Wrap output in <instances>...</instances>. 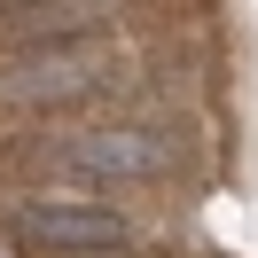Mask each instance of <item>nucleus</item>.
I'll use <instances>...</instances> for the list:
<instances>
[{"label": "nucleus", "mask_w": 258, "mask_h": 258, "mask_svg": "<svg viewBox=\"0 0 258 258\" xmlns=\"http://www.w3.org/2000/svg\"><path fill=\"white\" fill-rule=\"evenodd\" d=\"M133 227L110 204H16V242L32 250H117Z\"/></svg>", "instance_id": "1"}, {"label": "nucleus", "mask_w": 258, "mask_h": 258, "mask_svg": "<svg viewBox=\"0 0 258 258\" xmlns=\"http://www.w3.org/2000/svg\"><path fill=\"white\" fill-rule=\"evenodd\" d=\"M102 79V47H71V39H47L39 55H16L0 71V102H71Z\"/></svg>", "instance_id": "2"}, {"label": "nucleus", "mask_w": 258, "mask_h": 258, "mask_svg": "<svg viewBox=\"0 0 258 258\" xmlns=\"http://www.w3.org/2000/svg\"><path fill=\"white\" fill-rule=\"evenodd\" d=\"M63 172H86V180H157L172 164V149L149 141V133H71L55 149Z\"/></svg>", "instance_id": "3"}]
</instances>
